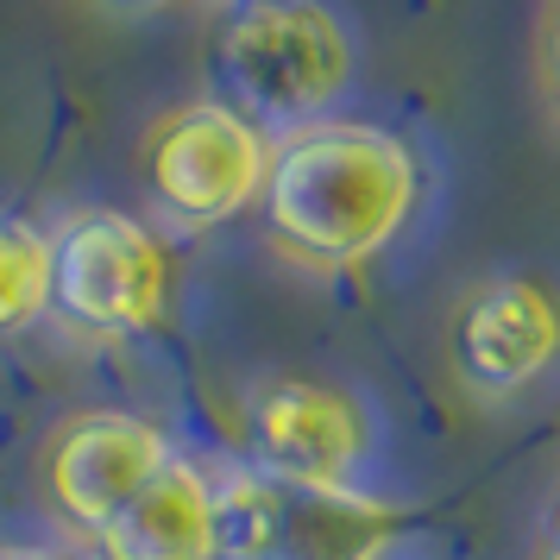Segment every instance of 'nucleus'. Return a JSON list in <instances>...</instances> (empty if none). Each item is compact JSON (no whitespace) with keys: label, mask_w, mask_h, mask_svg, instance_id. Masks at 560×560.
Returning <instances> with one entry per match:
<instances>
[{"label":"nucleus","mask_w":560,"mask_h":560,"mask_svg":"<svg viewBox=\"0 0 560 560\" xmlns=\"http://www.w3.org/2000/svg\"><path fill=\"white\" fill-rule=\"evenodd\" d=\"M171 303V258L145 221L120 208H82L51 233V308L82 334H152Z\"/></svg>","instance_id":"4"},{"label":"nucleus","mask_w":560,"mask_h":560,"mask_svg":"<svg viewBox=\"0 0 560 560\" xmlns=\"http://www.w3.org/2000/svg\"><path fill=\"white\" fill-rule=\"evenodd\" d=\"M253 472L283 485H353L365 459V416L347 390L315 378H271L246 404Z\"/></svg>","instance_id":"6"},{"label":"nucleus","mask_w":560,"mask_h":560,"mask_svg":"<svg viewBox=\"0 0 560 560\" xmlns=\"http://www.w3.org/2000/svg\"><path fill=\"white\" fill-rule=\"evenodd\" d=\"M560 359V303L535 278H498L454 315V372L479 397H516Z\"/></svg>","instance_id":"7"},{"label":"nucleus","mask_w":560,"mask_h":560,"mask_svg":"<svg viewBox=\"0 0 560 560\" xmlns=\"http://www.w3.org/2000/svg\"><path fill=\"white\" fill-rule=\"evenodd\" d=\"M95 555L102 560H221L214 479L196 459L171 454L120 504V516L107 529H95Z\"/></svg>","instance_id":"9"},{"label":"nucleus","mask_w":560,"mask_h":560,"mask_svg":"<svg viewBox=\"0 0 560 560\" xmlns=\"http://www.w3.org/2000/svg\"><path fill=\"white\" fill-rule=\"evenodd\" d=\"M221 560H384L404 510L359 485H283L228 472L214 485Z\"/></svg>","instance_id":"3"},{"label":"nucleus","mask_w":560,"mask_h":560,"mask_svg":"<svg viewBox=\"0 0 560 560\" xmlns=\"http://www.w3.org/2000/svg\"><path fill=\"white\" fill-rule=\"evenodd\" d=\"M214 89L221 107L265 127H315L353 77V45L315 0H240L214 26Z\"/></svg>","instance_id":"2"},{"label":"nucleus","mask_w":560,"mask_h":560,"mask_svg":"<svg viewBox=\"0 0 560 560\" xmlns=\"http://www.w3.org/2000/svg\"><path fill=\"white\" fill-rule=\"evenodd\" d=\"M271 145L253 120L221 102H189L164 114L145 139V183L158 208L183 228H221L258 202Z\"/></svg>","instance_id":"5"},{"label":"nucleus","mask_w":560,"mask_h":560,"mask_svg":"<svg viewBox=\"0 0 560 560\" xmlns=\"http://www.w3.org/2000/svg\"><path fill=\"white\" fill-rule=\"evenodd\" d=\"M114 13H158V7H171V0H102Z\"/></svg>","instance_id":"12"},{"label":"nucleus","mask_w":560,"mask_h":560,"mask_svg":"<svg viewBox=\"0 0 560 560\" xmlns=\"http://www.w3.org/2000/svg\"><path fill=\"white\" fill-rule=\"evenodd\" d=\"M51 308V233L0 221V334L32 328Z\"/></svg>","instance_id":"10"},{"label":"nucleus","mask_w":560,"mask_h":560,"mask_svg":"<svg viewBox=\"0 0 560 560\" xmlns=\"http://www.w3.org/2000/svg\"><path fill=\"white\" fill-rule=\"evenodd\" d=\"M548 560H560V555H548Z\"/></svg>","instance_id":"15"},{"label":"nucleus","mask_w":560,"mask_h":560,"mask_svg":"<svg viewBox=\"0 0 560 560\" xmlns=\"http://www.w3.org/2000/svg\"><path fill=\"white\" fill-rule=\"evenodd\" d=\"M555 555H560V535H555Z\"/></svg>","instance_id":"14"},{"label":"nucleus","mask_w":560,"mask_h":560,"mask_svg":"<svg viewBox=\"0 0 560 560\" xmlns=\"http://www.w3.org/2000/svg\"><path fill=\"white\" fill-rule=\"evenodd\" d=\"M171 459V441L127 409H89L77 422H63L45 459V479H51V504L77 523V529H107L120 504H127L139 485L152 479L158 466Z\"/></svg>","instance_id":"8"},{"label":"nucleus","mask_w":560,"mask_h":560,"mask_svg":"<svg viewBox=\"0 0 560 560\" xmlns=\"http://www.w3.org/2000/svg\"><path fill=\"white\" fill-rule=\"evenodd\" d=\"M541 70H548V89L560 107V0H548V20H541Z\"/></svg>","instance_id":"11"},{"label":"nucleus","mask_w":560,"mask_h":560,"mask_svg":"<svg viewBox=\"0 0 560 560\" xmlns=\"http://www.w3.org/2000/svg\"><path fill=\"white\" fill-rule=\"evenodd\" d=\"M0 560H63V555H51V548H0Z\"/></svg>","instance_id":"13"},{"label":"nucleus","mask_w":560,"mask_h":560,"mask_svg":"<svg viewBox=\"0 0 560 560\" xmlns=\"http://www.w3.org/2000/svg\"><path fill=\"white\" fill-rule=\"evenodd\" d=\"M416 183V158L397 132L359 120L296 127L265 164V240L308 271H353L404 233Z\"/></svg>","instance_id":"1"}]
</instances>
